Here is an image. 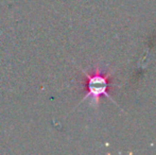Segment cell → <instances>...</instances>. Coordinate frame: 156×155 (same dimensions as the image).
I'll use <instances>...</instances> for the list:
<instances>
[{"instance_id": "cell-1", "label": "cell", "mask_w": 156, "mask_h": 155, "mask_svg": "<svg viewBox=\"0 0 156 155\" xmlns=\"http://www.w3.org/2000/svg\"><path fill=\"white\" fill-rule=\"evenodd\" d=\"M83 73L86 77V88L87 93L85 95V97L83 98V101L86 99H90V102L94 105H98L100 97L104 96V97L108 98L112 102L118 105L117 102L109 96L108 91V78L109 73H103L102 70L100 68H96L94 70V72L87 73L86 71L82 70Z\"/></svg>"}]
</instances>
